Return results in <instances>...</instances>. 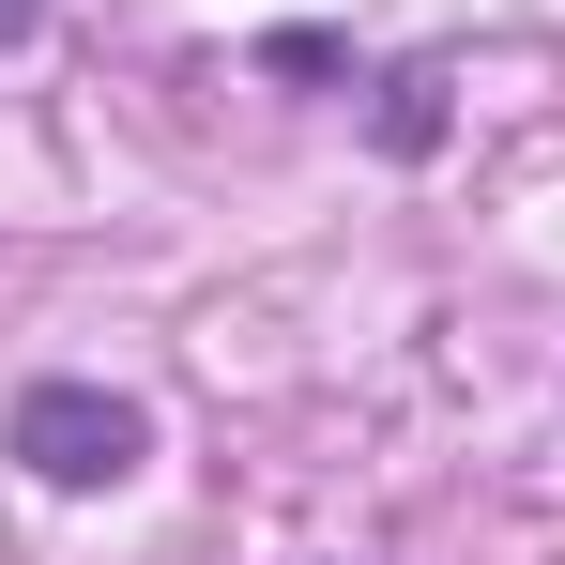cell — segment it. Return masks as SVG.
<instances>
[{
  "label": "cell",
  "mask_w": 565,
  "mask_h": 565,
  "mask_svg": "<svg viewBox=\"0 0 565 565\" xmlns=\"http://www.w3.org/2000/svg\"><path fill=\"white\" fill-rule=\"evenodd\" d=\"M15 459L46 473V489H122V473L153 459V428H138V397H107V382H31V397H15Z\"/></svg>",
  "instance_id": "cell-1"
},
{
  "label": "cell",
  "mask_w": 565,
  "mask_h": 565,
  "mask_svg": "<svg viewBox=\"0 0 565 565\" xmlns=\"http://www.w3.org/2000/svg\"><path fill=\"white\" fill-rule=\"evenodd\" d=\"M428 122H444V77H397V93H382V138H397V153H428Z\"/></svg>",
  "instance_id": "cell-2"
}]
</instances>
